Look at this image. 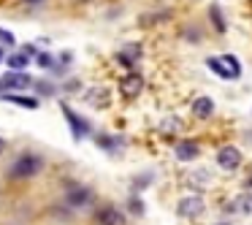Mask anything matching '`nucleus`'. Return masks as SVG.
<instances>
[{"label": "nucleus", "instance_id": "1", "mask_svg": "<svg viewBox=\"0 0 252 225\" xmlns=\"http://www.w3.org/2000/svg\"><path fill=\"white\" fill-rule=\"evenodd\" d=\"M44 171V158L35 152H22L14 158L11 168H8V176L11 179H33Z\"/></svg>", "mask_w": 252, "mask_h": 225}, {"label": "nucleus", "instance_id": "2", "mask_svg": "<svg viewBox=\"0 0 252 225\" xmlns=\"http://www.w3.org/2000/svg\"><path fill=\"white\" fill-rule=\"evenodd\" d=\"M65 203L73 209V212H82V209H90L95 203V193L93 187L87 185H71L65 190Z\"/></svg>", "mask_w": 252, "mask_h": 225}, {"label": "nucleus", "instance_id": "3", "mask_svg": "<svg viewBox=\"0 0 252 225\" xmlns=\"http://www.w3.org/2000/svg\"><path fill=\"white\" fill-rule=\"evenodd\" d=\"M241 163H244V155H241L239 147H233V144H225V147L217 149V165L222 171H239Z\"/></svg>", "mask_w": 252, "mask_h": 225}, {"label": "nucleus", "instance_id": "4", "mask_svg": "<svg viewBox=\"0 0 252 225\" xmlns=\"http://www.w3.org/2000/svg\"><path fill=\"white\" fill-rule=\"evenodd\" d=\"M206 212V201H203V195H185V198H179V203H176V214L179 217H185V220H195V217H201V214Z\"/></svg>", "mask_w": 252, "mask_h": 225}, {"label": "nucleus", "instance_id": "5", "mask_svg": "<svg viewBox=\"0 0 252 225\" xmlns=\"http://www.w3.org/2000/svg\"><path fill=\"white\" fill-rule=\"evenodd\" d=\"M141 93H144V76L136 71H127L125 76L120 79V95L125 100H136Z\"/></svg>", "mask_w": 252, "mask_h": 225}, {"label": "nucleus", "instance_id": "6", "mask_svg": "<svg viewBox=\"0 0 252 225\" xmlns=\"http://www.w3.org/2000/svg\"><path fill=\"white\" fill-rule=\"evenodd\" d=\"M60 109H63V114H65L68 128H71V133H73V138H76V141H82V138H87L90 133H93V130H90V122L84 120V117H79L68 103H60Z\"/></svg>", "mask_w": 252, "mask_h": 225}, {"label": "nucleus", "instance_id": "7", "mask_svg": "<svg viewBox=\"0 0 252 225\" xmlns=\"http://www.w3.org/2000/svg\"><path fill=\"white\" fill-rule=\"evenodd\" d=\"M0 100H6V103H14V106H22V109H28V111H35V109H41V100H38V95H22L19 90H6V93H0Z\"/></svg>", "mask_w": 252, "mask_h": 225}, {"label": "nucleus", "instance_id": "8", "mask_svg": "<svg viewBox=\"0 0 252 225\" xmlns=\"http://www.w3.org/2000/svg\"><path fill=\"white\" fill-rule=\"evenodd\" d=\"M0 82H3V93L6 90H30L33 87V76L28 71H11L6 76H0Z\"/></svg>", "mask_w": 252, "mask_h": 225}, {"label": "nucleus", "instance_id": "9", "mask_svg": "<svg viewBox=\"0 0 252 225\" xmlns=\"http://www.w3.org/2000/svg\"><path fill=\"white\" fill-rule=\"evenodd\" d=\"M95 223L98 225H125V212L111 206V203H106V206H100L95 212Z\"/></svg>", "mask_w": 252, "mask_h": 225}, {"label": "nucleus", "instance_id": "10", "mask_svg": "<svg viewBox=\"0 0 252 225\" xmlns=\"http://www.w3.org/2000/svg\"><path fill=\"white\" fill-rule=\"evenodd\" d=\"M84 103L93 106V109H109L111 106V93L109 87H93L84 93Z\"/></svg>", "mask_w": 252, "mask_h": 225}, {"label": "nucleus", "instance_id": "11", "mask_svg": "<svg viewBox=\"0 0 252 225\" xmlns=\"http://www.w3.org/2000/svg\"><path fill=\"white\" fill-rule=\"evenodd\" d=\"M174 152H176V160H182V163H192V160H198V155H201V147H198V141L187 138V141L176 144Z\"/></svg>", "mask_w": 252, "mask_h": 225}, {"label": "nucleus", "instance_id": "12", "mask_svg": "<svg viewBox=\"0 0 252 225\" xmlns=\"http://www.w3.org/2000/svg\"><path fill=\"white\" fill-rule=\"evenodd\" d=\"M190 114L195 117V120H209V117L214 114V100L209 98V95H198L190 106Z\"/></svg>", "mask_w": 252, "mask_h": 225}, {"label": "nucleus", "instance_id": "13", "mask_svg": "<svg viewBox=\"0 0 252 225\" xmlns=\"http://www.w3.org/2000/svg\"><path fill=\"white\" fill-rule=\"evenodd\" d=\"M185 182H187V187H192V190H198V193H203V190L212 187V176H209V171H190Z\"/></svg>", "mask_w": 252, "mask_h": 225}, {"label": "nucleus", "instance_id": "14", "mask_svg": "<svg viewBox=\"0 0 252 225\" xmlns=\"http://www.w3.org/2000/svg\"><path fill=\"white\" fill-rule=\"evenodd\" d=\"M30 60H33V57H30L25 49H22V52H11V55H6V65H8V71H28Z\"/></svg>", "mask_w": 252, "mask_h": 225}, {"label": "nucleus", "instance_id": "15", "mask_svg": "<svg viewBox=\"0 0 252 225\" xmlns=\"http://www.w3.org/2000/svg\"><path fill=\"white\" fill-rule=\"evenodd\" d=\"M209 22H212V28H214V33H217V35H225L228 25H225L222 8H220L217 3H212V6H209Z\"/></svg>", "mask_w": 252, "mask_h": 225}, {"label": "nucleus", "instance_id": "16", "mask_svg": "<svg viewBox=\"0 0 252 225\" xmlns=\"http://www.w3.org/2000/svg\"><path fill=\"white\" fill-rule=\"evenodd\" d=\"M228 209L236 214H252V193H241L239 198H233L228 203Z\"/></svg>", "mask_w": 252, "mask_h": 225}, {"label": "nucleus", "instance_id": "17", "mask_svg": "<svg viewBox=\"0 0 252 225\" xmlns=\"http://www.w3.org/2000/svg\"><path fill=\"white\" fill-rule=\"evenodd\" d=\"M206 68H209V71H214L220 79H233L230 68L222 63V57H206Z\"/></svg>", "mask_w": 252, "mask_h": 225}, {"label": "nucleus", "instance_id": "18", "mask_svg": "<svg viewBox=\"0 0 252 225\" xmlns=\"http://www.w3.org/2000/svg\"><path fill=\"white\" fill-rule=\"evenodd\" d=\"M95 141H98L100 149H106V152H114V149L122 144V138H120V136H109V133H100V136H95Z\"/></svg>", "mask_w": 252, "mask_h": 225}, {"label": "nucleus", "instance_id": "19", "mask_svg": "<svg viewBox=\"0 0 252 225\" xmlns=\"http://www.w3.org/2000/svg\"><path fill=\"white\" fill-rule=\"evenodd\" d=\"M49 217L60 220V223H68V220L73 217V209L68 206V203H57V206H49Z\"/></svg>", "mask_w": 252, "mask_h": 225}, {"label": "nucleus", "instance_id": "20", "mask_svg": "<svg viewBox=\"0 0 252 225\" xmlns=\"http://www.w3.org/2000/svg\"><path fill=\"white\" fill-rule=\"evenodd\" d=\"M127 212H130L133 217H141V214L147 212V203H144L138 195H130L127 198Z\"/></svg>", "mask_w": 252, "mask_h": 225}, {"label": "nucleus", "instance_id": "21", "mask_svg": "<svg viewBox=\"0 0 252 225\" xmlns=\"http://www.w3.org/2000/svg\"><path fill=\"white\" fill-rule=\"evenodd\" d=\"M220 57H222V63L230 68L233 79H239V76H241V65H239V60H236V55H230V52H228V55H220Z\"/></svg>", "mask_w": 252, "mask_h": 225}, {"label": "nucleus", "instance_id": "22", "mask_svg": "<svg viewBox=\"0 0 252 225\" xmlns=\"http://www.w3.org/2000/svg\"><path fill=\"white\" fill-rule=\"evenodd\" d=\"M182 38L190 41V44H201V28H195V25L185 28V30H182Z\"/></svg>", "mask_w": 252, "mask_h": 225}, {"label": "nucleus", "instance_id": "23", "mask_svg": "<svg viewBox=\"0 0 252 225\" xmlns=\"http://www.w3.org/2000/svg\"><path fill=\"white\" fill-rule=\"evenodd\" d=\"M35 63H38L41 68H55L57 65V57L49 55V52H38V55H35Z\"/></svg>", "mask_w": 252, "mask_h": 225}, {"label": "nucleus", "instance_id": "24", "mask_svg": "<svg viewBox=\"0 0 252 225\" xmlns=\"http://www.w3.org/2000/svg\"><path fill=\"white\" fill-rule=\"evenodd\" d=\"M160 130H163V133H179L182 130V122L176 120V117H168V120L160 122Z\"/></svg>", "mask_w": 252, "mask_h": 225}, {"label": "nucleus", "instance_id": "25", "mask_svg": "<svg viewBox=\"0 0 252 225\" xmlns=\"http://www.w3.org/2000/svg\"><path fill=\"white\" fill-rule=\"evenodd\" d=\"M0 44H6V46H17V35H14L11 30L0 28Z\"/></svg>", "mask_w": 252, "mask_h": 225}, {"label": "nucleus", "instance_id": "26", "mask_svg": "<svg viewBox=\"0 0 252 225\" xmlns=\"http://www.w3.org/2000/svg\"><path fill=\"white\" fill-rule=\"evenodd\" d=\"M35 90H38V95H55V84L52 82H35Z\"/></svg>", "mask_w": 252, "mask_h": 225}, {"label": "nucleus", "instance_id": "27", "mask_svg": "<svg viewBox=\"0 0 252 225\" xmlns=\"http://www.w3.org/2000/svg\"><path fill=\"white\" fill-rule=\"evenodd\" d=\"M152 182V174L147 176H138V179H133V190H147V185Z\"/></svg>", "mask_w": 252, "mask_h": 225}, {"label": "nucleus", "instance_id": "28", "mask_svg": "<svg viewBox=\"0 0 252 225\" xmlns=\"http://www.w3.org/2000/svg\"><path fill=\"white\" fill-rule=\"evenodd\" d=\"M60 63H63V65H71V63H73V55H71V52H63V55H60Z\"/></svg>", "mask_w": 252, "mask_h": 225}, {"label": "nucleus", "instance_id": "29", "mask_svg": "<svg viewBox=\"0 0 252 225\" xmlns=\"http://www.w3.org/2000/svg\"><path fill=\"white\" fill-rule=\"evenodd\" d=\"M41 3H46V0H22V6H28V8H35V6H41Z\"/></svg>", "mask_w": 252, "mask_h": 225}, {"label": "nucleus", "instance_id": "30", "mask_svg": "<svg viewBox=\"0 0 252 225\" xmlns=\"http://www.w3.org/2000/svg\"><path fill=\"white\" fill-rule=\"evenodd\" d=\"M22 49H25V52H28V55H30V57H33V55H38V49H35V46H33V44H25V46H22Z\"/></svg>", "mask_w": 252, "mask_h": 225}, {"label": "nucleus", "instance_id": "31", "mask_svg": "<svg viewBox=\"0 0 252 225\" xmlns=\"http://www.w3.org/2000/svg\"><path fill=\"white\" fill-rule=\"evenodd\" d=\"M6 149H8V141H6V138H3V136H0V155L6 152Z\"/></svg>", "mask_w": 252, "mask_h": 225}, {"label": "nucleus", "instance_id": "32", "mask_svg": "<svg viewBox=\"0 0 252 225\" xmlns=\"http://www.w3.org/2000/svg\"><path fill=\"white\" fill-rule=\"evenodd\" d=\"M79 87H82L79 82H68V84H65V90H79Z\"/></svg>", "mask_w": 252, "mask_h": 225}, {"label": "nucleus", "instance_id": "33", "mask_svg": "<svg viewBox=\"0 0 252 225\" xmlns=\"http://www.w3.org/2000/svg\"><path fill=\"white\" fill-rule=\"evenodd\" d=\"M0 63H6V52L0 49Z\"/></svg>", "mask_w": 252, "mask_h": 225}, {"label": "nucleus", "instance_id": "34", "mask_svg": "<svg viewBox=\"0 0 252 225\" xmlns=\"http://www.w3.org/2000/svg\"><path fill=\"white\" fill-rule=\"evenodd\" d=\"M214 225H230V223H214Z\"/></svg>", "mask_w": 252, "mask_h": 225}, {"label": "nucleus", "instance_id": "35", "mask_svg": "<svg viewBox=\"0 0 252 225\" xmlns=\"http://www.w3.org/2000/svg\"><path fill=\"white\" fill-rule=\"evenodd\" d=\"M0 93H3V82H0Z\"/></svg>", "mask_w": 252, "mask_h": 225}]
</instances>
